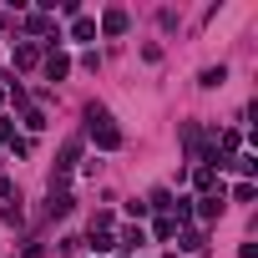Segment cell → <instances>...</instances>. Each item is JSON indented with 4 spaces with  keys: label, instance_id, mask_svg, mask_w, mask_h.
Here are the masks:
<instances>
[{
    "label": "cell",
    "instance_id": "277c9868",
    "mask_svg": "<svg viewBox=\"0 0 258 258\" xmlns=\"http://www.w3.org/2000/svg\"><path fill=\"white\" fill-rule=\"evenodd\" d=\"M36 61H41V46H36V41H21V46H16V66H21V71H31Z\"/></svg>",
    "mask_w": 258,
    "mask_h": 258
},
{
    "label": "cell",
    "instance_id": "9c48e42d",
    "mask_svg": "<svg viewBox=\"0 0 258 258\" xmlns=\"http://www.w3.org/2000/svg\"><path fill=\"white\" fill-rule=\"evenodd\" d=\"M71 208H76V198H71V192H51V218H66Z\"/></svg>",
    "mask_w": 258,
    "mask_h": 258
},
{
    "label": "cell",
    "instance_id": "8992f818",
    "mask_svg": "<svg viewBox=\"0 0 258 258\" xmlns=\"http://www.w3.org/2000/svg\"><path fill=\"white\" fill-rule=\"evenodd\" d=\"M192 182H198V192H218V187H223V177H218L213 167H203V162H198V172H192Z\"/></svg>",
    "mask_w": 258,
    "mask_h": 258
},
{
    "label": "cell",
    "instance_id": "5bb4252c",
    "mask_svg": "<svg viewBox=\"0 0 258 258\" xmlns=\"http://www.w3.org/2000/svg\"><path fill=\"white\" fill-rule=\"evenodd\" d=\"M228 167H238V172H243V177H253V172H258V157H253V152H243V157H233V162H228Z\"/></svg>",
    "mask_w": 258,
    "mask_h": 258
},
{
    "label": "cell",
    "instance_id": "52a82bcc",
    "mask_svg": "<svg viewBox=\"0 0 258 258\" xmlns=\"http://www.w3.org/2000/svg\"><path fill=\"white\" fill-rule=\"evenodd\" d=\"M177 243H182V253H203V248H208V233H203V228H187Z\"/></svg>",
    "mask_w": 258,
    "mask_h": 258
},
{
    "label": "cell",
    "instance_id": "2e32d148",
    "mask_svg": "<svg viewBox=\"0 0 258 258\" xmlns=\"http://www.w3.org/2000/svg\"><path fill=\"white\" fill-rule=\"evenodd\" d=\"M223 81H228V66H208L203 71V86H223Z\"/></svg>",
    "mask_w": 258,
    "mask_h": 258
},
{
    "label": "cell",
    "instance_id": "44dd1931",
    "mask_svg": "<svg viewBox=\"0 0 258 258\" xmlns=\"http://www.w3.org/2000/svg\"><path fill=\"white\" fill-rule=\"evenodd\" d=\"M0 142H11V121L6 116H0Z\"/></svg>",
    "mask_w": 258,
    "mask_h": 258
},
{
    "label": "cell",
    "instance_id": "4fadbf2b",
    "mask_svg": "<svg viewBox=\"0 0 258 258\" xmlns=\"http://www.w3.org/2000/svg\"><path fill=\"white\" fill-rule=\"evenodd\" d=\"M86 248H96V253H116V238H111V233H91Z\"/></svg>",
    "mask_w": 258,
    "mask_h": 258
},
{
    "label": "cell",
    "instance_id": "ba28073f",
    "mask_svg": "<svg viewBox=\"0 0 258 258\" xmlns=\"http://www.w3.org/2000/svg\"><path fill=\"white\" fill-rule=\"evenodd\" d=\"M71 36H76V41H96V21H91V16H76V21H71Z\"/></svg>",
    "mask_w": 258,
    "mask_h": 258
},
{
    "label": "cell",
    "instance_id": "ac0fdd59",
    "mask_svg": "<svg viewBox=\"0 0 258 258\" xmlns=\"http://www.w3.org/2000/svg\"><path fill=\"white\" fill-rule=\"evenodd\" d=\"M11 152H16V157H31V137H16V132H11Z\"/></svg>",
    "mask_w": 258,
    "mask_h": 258
},
{
    "label": "cell",
    "instance_id": "d6986e66",
    "mask_svg": "<svg viewBox=\"0 0 258 258\" xmlns=\"http://www.w3.org/2000/svg\"><path fill=\"white\" fill-rule=\"evenodd\" d=\"M253 192H258L253 182H238V187H233V203H253Z\"/></svg>",
    "mask_w": 258,
    "mask_h": 258
},
{
    "label": "cell",
    "instance_id": "ffe728a7",
    "mask_svg": "<svg viewBox=\"0 0 258 258\" xmlns=\"http://www.w3.org/2000/svg\"><path fill=\"white\" fill-rule=\"evenodd\" d=\"M0 198H16V182L11 177H0Z\"/></svg>",
    "mask_w": 258,
    "mask_h": 258
},
{
    "label": "cell",
    "instance_id": "7c38bea8",
    "mask_svg": "<svg viewBox=\"0 0 258 258\" xmlns=\"http://www.w3.org/2000/svg\"><path fill=\"white\" fill-rule=\"evenodd\" d=\"M26 26H31V31H36V36H51V31H56V21H51V16H46V11H36V16H31V21H26Z\"/></svg>",
    "mask_w": 258,
    "mask_h": 258
},
{
    "label": "cell",
    "instance_id": "6da1fadb",
    "mask_svg": "<svg viewBox=\"0 0 258 258\" xmlns=\"http://www.w3.org/2000/svg\"><path fill=\"white\" fill-rule=\"evenodd\" d=\"M86 132L96 137V147H101V152H116V147H121V126L111 121V111H106V106H86Z\"/></svg>",
    "mask_w": 258,
    "mask_h": 258
},
{
    "label": "cell",
    "instance_id": "30bf717a",
    "mask_svg": "<svg viewBox=\"0 0 258 258\" xmlns=\"http://www.w3.org/2000/svg\"><path fill=\"white\" fill-rule=\"evenodd\" d=\"M21 121H26V132H46V111H41V106H26Z\"/></svg>",
    "mask_w": 258,
    "mask_h": 258
},
{
    "label": "cell",
    "instance_id": "7402d4cb",
    "mask_svg": "<svg viewBox=\"0 0 258 258\" xmlns=\"http://www.w3.org/2000/svg\"><path fill=\"white\" fill-rule=\"evenodd\" d=\"M0 101H6V86H0Z\"/></svg>",
    "mask_w": 258,
    "mask_h": 258
},
{
    "label": "cell",
    "instance_id": "3957f363",
    "mask_svg": "<svg viewBox=\"0 0 258 258\" xmlns=\"http://www.w3.org/2000/svg\"><path fill=\"white\" fill-rule=\"evenodd\" d=\"M126 26H132V16H126V11H121V6H111V11H106V16H101V31H106V36H121V31H126Z\"/></svg>",
    "mask_w": 258,
    "mask_h": 258
},
{
    "label": "cell",
    "instance_id": "9a60e30c",
    "mask_svg": "<svg viewBox=\"0 0 258 258\" xmlns=\"http://www.w3.org/2000/svg\"><path fill=\"white\" fill-rule=\"evenodd\" d=\"M0 218H6V223H11V228H21V223H26V213H21V198H16V203H11V208H0Z\"/></svg>",
    "mask_w": 258,
    "mask_h": 258
},
{
    "label": "cell",
    "instance_id": "5b68a950",
    "mask_svg": "<svg viewBox=\"0 0 258 258\" xmlns=\"http://www.w3.org/2000/svg\"><path fill=\"white\" fill-rule=\"evenodd\" d=\"M66 71H71V56H66V51H51V56H46V76H51V81H61Z\"/></svg>",
    "mask_w": 258,
    "mask_h": 258
},
{
    "label": "cell",
    "instance_id": "7a4b0ae2",
    "mask_svg": "<svg viewBox=\"0 0 258 258\" xmlns=\"http://www.w3.org/2000/svg\"><path fill=\"white\" fill-rule=\"evenodd\" d=\"M223 203H228V192H223V187H218V192H203V198H198V218H203V223L223 218Z\"/></svg>",
    "mask_w": 258,
    "mask_h": 258
},
{
    "label": "cell",
    "instance_id": "e0dca14e",
    "mask_svg": "<svg viewBox=\"0 0 258 258\" xmlns=\"http://www.w3.org/2000/svg\"><path fill=\"white\" fill-rule=\"evenodd\" d=\"M152 233L167 243V238H177V223H172V218H157V228H152Z\"/></svg>",
    "mask_w": 258,
    "mask_h": 258
},
{
    "label": "cell",
    "instance_id": "8fae6325",
    "mask_svg": "<svg viewBox=\"0 0 258 258\" xmlns=\"http://www.w3.org/2000/svg\"><path fill=\"white\" fill-rule=\"evenodd\" d=\"M142 243H147V233H142L137 223H132V228H126V233L116 238V248H142Z\"/></svg>",
    "mask_w": 258,
    "mask_h": 258
}]
</instances>
